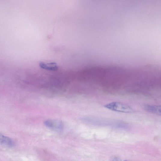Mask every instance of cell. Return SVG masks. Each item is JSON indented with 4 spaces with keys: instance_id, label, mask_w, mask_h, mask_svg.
<instances>
[{
    "instance_id": "8992f818",
    "label": "cell",
    "mask_w": 161,
    "mask_h": 161,
    "mask_svg": "<svg viewBox=\"0 0 161 161\" xmlns=\"http://www.w3.org/2000/svg\"><path fill=\"white\" fill-rule=\"evenodd\" d=\"M114 161H119L117 159H115V160H114ZM129 161L125 160V161Z\"/></svg>"
},
{
    "instance_id": "5b68a950",
    "label": "cell",
    "mask_w": 161,
    "mask_h": 161,
    "mask_svg": "<svg viewBox=\"0 0 161 161\" xmlns=\"http://www.w3.org/2000/svg\"><path fill=\"white\" fill-rule=\"evenodd\" d=\"M0 143L3 145L11 147L14 145V144L12 140L8 137L0 134Z\"/></svg>"
},
{
    "instance_id": "277c9868",
    "label": "cell",
    "mask_w": 161,
    "mask_h": 161,
    "mask_svg": "<svg viewBox=\"0 0 161 161\" xmlns=\"http://www.w3.org/2000/svg\"><path fill=\"white\" fill-rule=\"evenodd\" d=\"M39 65L42 68L48 70L56 71L59 68L57 64L54 62L46 63L43 62H40Z\"/></svg>"
},
{
    "instance_id": "6da1fadb",
    "label": "cell",
    "mask_w": 161,
    "mask_h": 161,
    "mask_svg": "<svg viewBox=\"0 0 161 161\" xmlns=\"http://www.w3.org/2000/svg\"><path fill=\"white\" fill-rule=\"evenodd\" d=\"M105 108L112 111L123 113H132L134 110L130 105L120 102H113L104 106Z\"/></svg>"
},
{
    "instance_id": "7a4b0ae2",
    "label": "cell",
    "mask_w": 161,
    "mask_h": 161,
    "mask_svg": "<svg viewBox=\"0 0 161 161\" xmlns=\"http://www.w3.org/2000/svg\"><path fill=\"white\" fill-rule=\"evenodd\" d=\"M44 124L48 128L58 131L62 130L63 127L62 122L56 120H47Z\"/></svg>"
},
{
    "instance_id": "3957f363",
    "label": "cell",
    "mask_w": 161,
    "mask_h": 161,
    "mask_svg": "<svg viewBox=\"0 0 161 161\" xmlns=\"http://www.w3.org/2000/svg\"><path fill=\"white\" fill-rule=\"evenodd\" d=\"M144 108L147 111L161 116V105H145Z\"/></svg>"
}]
</instances>
